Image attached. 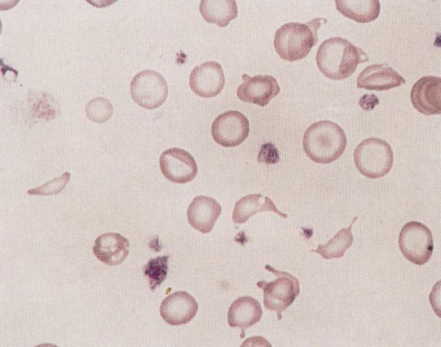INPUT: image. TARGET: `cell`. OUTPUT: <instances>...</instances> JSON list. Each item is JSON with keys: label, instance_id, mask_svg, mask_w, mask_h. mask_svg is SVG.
Listing matches in <instances>:
<instances>
[{"label": "cell", "instance_id": "6da1fadb", "mask_svg": "<svg viewBox=\"0 0 441 347\" xmlns=\"http://www.w3.org/2000/svg\"><path fill=\"white\" fill-rule=\"evenodd\" d=\"M368 60V55L361 48L339 36L324 41L316 56L320 71L332 80L347 78L355 72L359 63Z\"/></svg>", "mask_w": 441, "mask_h": 347}, {"label": "cell", "instance_id": "7a4b0ae2", "mask_svg": "<svg viewBox=\"0 0 441 347\" xmlns=\"http://www.w3.org/2000/svg\"><path fill=\"white\" fill-rule=\"evenodd\" d=\"M303 149L313 161L328 164L337 160L347 146L343 129L336 123L324 120L311 124L302 139Z\"/></svg>", "mask_w": 441, "mask_h": 347}, {"label": "cell", "instance_id": "3957f363", "mask_svg": "<svg viewBox=\"0 0 441 347\" xmlns=\"http://www.w3.org/2000/svg\"><path fill=\"white\" fill-rule=\"evenodd\" d=\"M326 22L325 19L316 18L306 23L290 22L283 25L274 36L276 52L288 61L302 59L316 44L318 29Z\"/></svg>", "mask_w": 441, "mask_h": 347}, {"label": "cell", "instance_id": "277c9868", "mask_svg": "<svg viewBox=\"0 0 441 347\" xmlns=\"http://www.w3.org/2000/svg\"><path fill=\"white\" fill-rule=\"evenodd\" d=\"M357 169L367 178L376 179L388 174L393 165V153L391 146L378 138L363 140L353 152Z\"/></svg>", "mask_w": 441, "mask_h": 347}, {"label": "cell", "instance_id": "5b68a950", "mask_svg": "<svg viewBox=\"0 0 441 347\" xmlns=\"http://www.w3.org/2000/svg\"><path fill=\"white\" fill-rule=\"evenodd\" d=\"M265 269L276 275V278L270 282L260 281L257 286L263 290L265 308L276 312L278 319H280L281 313L299 295V281L290 273L277 271L269 265H266Z\"/></svg>", "mask_w": 441, "mask_h": 347}, {"label": "cell", "instance_id": "8992f818", "mask_svg": "<svg viewBox=\"0 0 441 347\" xmlns=\"http://www.w3.org/2000/svg\"><path fill=\"white\" fill-rule=\"evenodd\" d=\"M398 243L404 257L415 264H424L432 255V233L421 222L411 221L406 223L400 232Z\"/></svg>", "mask_w": 441, "mask_h": 347}, {"label": "cell", "instance_id": "52a82bcc", "mask_svg": "<svg viewBox=\"0 0 441 347\" xmlns=\"http://www.w3.org/2000/svg\"><path fill=\"white\" fill-rule=\"evenodd\" d=\"M133 100L141 107L153 109L165 101L168 86L164 77L158 72L145 70L137 73L130 83Z\"/></svg>", "mask_w": 441, "mask_h": 347}, {"label": "cell", "instance_id": "ba28073f", "mask_svg": "<svg viewBox=\"0 0 441 347\" xmlns=\"http://www.w3.org/2000/svg\"><path fill=\"white\" fill-rule=\"evenodd\" d=\"M249 123L241 112L227 111L218 116L212 125L214 141L225 147L240 145L248 136Z\"/></svg>", "mask_w": 441, "mask_h": 347}, {"label": "cell", "instance_id": "9c48e42d", "mask_svg": "<svg viewBox=\"0 0 441 347\" xmlns=\"http://www.w3.org/2000/svg\"><path fill=\"white\" fill-rule=\"evenodd\" d=\"M159 165L163 176L175 183L190 182L198 172L194 157L187 151L177 147L164 151L160 156Z\"/></svg>", "mask_w": 441, "mask_h": 347}, {"label": "cell", "instance_id": "30bf717a", "mask_svg": "<svg viewBox=\"0 0 441 347\" xmlns=\"http://www.w3.org/2000/svg\"><path fill=\"white\" fill-rule=\"evenodd\" d=\"M242 78L243 83L238 86L236 94L245 103L264 107L280 92V87L276 79L271 75L260 74L252 77L243 74Z\"/></svg>", "mask_w": 441, "mask_h": 347}, {"label": "cell", "instance_id": "8fae6325", "mask_svg": "<svg viewBox=\"0 0 441 347\" xmlns=\"http://www.w3.org/2000/svg\"><path fill=\"white\" fill-rule=\"evenodd\" d=\"M225 82L222 67L216 61H207L196 65L189 78L191 90L203 98L218 95L223 90Z\"/></svg>", "mask_w": 441, "mask_h": 347}, {"label": "cell", "instance_id": "7c38bea8", "mask_svg": "<svg viewBox=\"0 0 441 347\" xmlns=\"http://www.w3.org/2000/svg\"><path fill=\"white\" fill-rule=\"evenodd\" d=\"M441 78L424 76L413 85L410 98L413 106L420 113L429 116L440 114Z\"/></svg>", "mask_w": 441, "mask_h": 347}, {"label": "cell", "instance_id": "4fadbf2b", "mask_svg": "<svg viewBox=\"0 0 441 347\" xmlns=\"http://www.w3.org/2000/svg\"><path fill=\"white\" fill-rule=\"evenodd\" d=\"M198 308L195 299L185 291H180L169 295L162 302L160 314L165 322L178 326L190 322Z\"/></svg>", "mask_w": 441, "mask_h": 347}, {"label": "cell", "instance_id": "5bb4252c", "mask_svg": "<svg viewBox=\"0 0 441 347\" xmlns=\"http://www.w3.org/2000/svg\"><path fill=\"white\" fill-rule=\"evenodd\" d=\"M405 79L386 63L366 67L357 78V87L368 90L382 91L405 83Z\"/></svg>", "mask_w": 441, "mask_h": 347}, {"label": "cell", "instance_id": "9a60e30c", "mask_svg": "<svg viewBox=\"0 0 441 347\" xmlns=\"http://www.w3.org/2000/svg\"><path fill=\"white\" fill-rule=\"evenodd\" d=\"M221 207L214 198L198 196L187 208V216L190 225L203 233H209L221 213Z\"/></svg>", "mask_w": 441, "mask_h": 347}, {"label": "cell", "instance_id": "2e32d148", "mask_svg": "<svg viewBox=\"0 0 441 347\" xmlns=\"http://www.w3.org/2000/svg\"><path fill=\"white\" fill-rule=\"evenodd\" d=\"M130 243L127 238L117 233H106L95 240L92 251L102 262L114 266L122 263L129 253Z\"/></svg>", "mask_w": 441, "mask_h": 347}, {"label": "cell", "instance_id": "e0dca14e", "mask_svg": "<svg viewBox=\"0 0 441 347\" xmlns=\"http://www.w3.org/2000/svg\"><path fill=\"white\" fill-rule=\"evenodd\" d=\"M263 315L260 303L249 296H243L236 299L231 304L228 313V324L231 327L241 329L240 337H245V330L257 322Z\"/></svg>", "mask_w": 441, "mask_h": 347}, {"label": "cell", "instance_id": "ac0fdd59", "mask_svg": "<svg viewBox=\"0 0 441 347\" xmlns=\"http://www.w3.org/2000/svg\"><path fill=\"white\" fill-rule=\"evenodd\" d=\"M260 211H273L282 218L287 214L280 212L271 198L262 194H250L241 198L235 204L232 219L236 224L245 223L252 215Z\"/></svg>", "mask_w": 441, "mask_h": 347}, {"label": "cell", "instance_id": "d6986e66", "mask_svg": "<svg viewBox=\"0 0 441 347\" xmlns=\"http://www.w3.org/2000/svg\"><path fill=\"white\" fill-rule=\"evenodd\" d=\"M335 3L342 15L362 23L374 21L380 11L378 0H336Z\"/></svg>", "mask_w": 441, "mask_h": 347}, {"label": "cell", "instance_id": "ffe728a7", "mask_svg": "<svg viewBox=\"0 0 441 347\" xmlns=\"http://www.w3.org/2000/svg\"><path fill=\"white\" fill-rule=\"evenodd\" d=\"M199 10L207 22L220 27L227 26L238 15L234 0H202Z\"/></svg>", "mask_w": 441, "mask_h": 347}, {"label": "cell", "instance_id": "44dd1931", "mask_svg": "<svg viewBox=\"0 0 441 347\" xmlns=\"http://www.w3.org/2000/svg\"><path fill=\"white\" fill-rule=\"evenodd\" d=\"M356 219L357 217H355L348 228L342 229L326 244H319L318 248L312 251L320 254L325 259L342 257L353 243L351 227Z\"/></svg>", "mask_w": 441, "mask_h": 347}, {"label": "cell", "instance_id": "7402d4cb", "mask_svg": "<svg viewBox=\"0 0 441 347\" xmlns=\"http://www.w3.org/2000/svg\"><path fill=\"white\" fill-rule=\"evenodd\" d=\"M168 255L152 258L144 266L143 272L149 280L152 291H154L166 279L168 271Z\"/></svg>", "mask_w": 441, "mask_h": 347}, {"label": "cell", "instance_id": "603a6c76", "mask_svg": "<svg viewBox=\"0 0 441 347\" xmlns=\"http://www.w3.org/2000/svg\"><path fill=\"white\" fill-rule=\"evenodd\" d=\"M113 114L111 102L104 97L91 99L85 106V114L89 120L96 123H103L108 120Z\"/></svg>", "mask_w": 441, "mask_h": 347}, {"label": "cell", "instance_id": "cb8c5ba5", "mask_svg": "<svg viewBox=\"0 0 441 347\" xmlns=\"http://www.w3.org/2000/svg\"><path fill=\"white\" fill-rule=\"evenodd\" d=\"M70 174L64 172L61 176L52 179L40 187L29 189V195L52 196L60 193L68 183Z\"/></svg>", "mask_w": 441, "mask_h": 347}, {"label": "cell", "instance_id": "d4e9b609", "mask_svg": "<svg viewBox=\"0 0 441 347\" xmlns=\"http://www.w3.org/2000/svg\"><path fill=\"white\" fill-rule=\"evenodd\" d=\"M257 160L259 162L275 164L280 160L278 150L273 143H265L260 147Z\"/></svg>", "mask_w": 441, "mask_h": 347}, {"label": "cell", "instance_id": "484cf974", "mask_svg": "<svg viewBox=\"0 0 441 347\" xmlns=\"http://www.w3.org/2000/svg\"><path fill=\"white\" fill-rule=\"evenodd\" d=\"M358 103L364 110L370 111L379 103V99L373 94H366L360 98Z\"/></svg>", "mask_w": 441, "mask_h": 347}]
</instances>
